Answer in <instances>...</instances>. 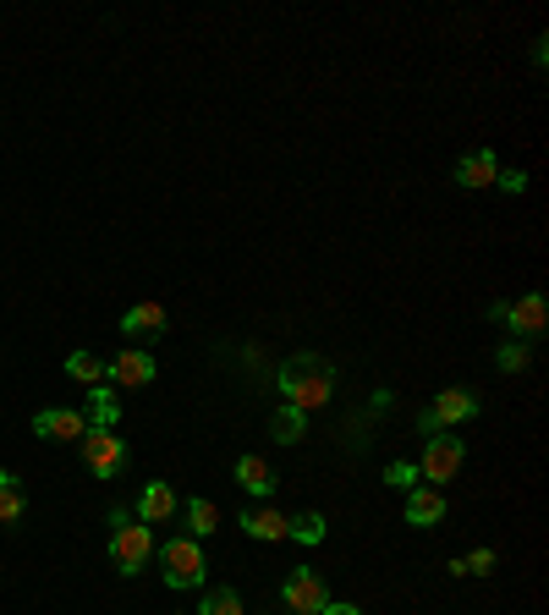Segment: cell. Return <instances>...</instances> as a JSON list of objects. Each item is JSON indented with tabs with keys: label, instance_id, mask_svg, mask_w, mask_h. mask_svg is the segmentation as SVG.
<instances>
[{
	"label": "cell",
	"instance_id": "d6986e66",
	"mask_svg": "<svg viewBox=\"0 0 549 615\" xmlns=\"http://www.w3.org/2000/svg\"><path fill=\"white\" fill-rule=\"evenodd\" d=\"M181 516H188V534H193V539L215 534V522H220L215 500H204V495H193V500H181Z\"/></svg>",
	"mask_w": 549,
	"mask_h": 615
},
{
	"label": "cell",
	"instance_id": "e0dca14e",
	"mask_svg": "<svg viewBox=\"0 0 549 615\" xmlns=\"http://www.w3.org/2000/svg\"><path fill=\"white\" fill-rule=\"evenodd\" d=\"M237 484H242L247 495H269V489H274V467H269L264 457H237Z\"/></svg>",
	"mask_w": 549,
	"mask_h": 615
},
{
	"label": "cell",
	"instance_id": "5bb4252c",
	"mask_svg": "<svg viewBox=\"0 0 549 615\" xmlns=\"http://www.w3.org/2000/svg\"><path fill=\"white\" fill-rule=\"evenodd\" d=\"M439 516H445V495H439V489H429V484L407 489V522H412V527H434Z\"/></svg>",
	"mask_w": 549,
	"mask_h": 615
},
{
	"label": "cell",
	"instance_id": "277c9868",
	"mask_svg": "<svg viewBox=\"0 0 549 615\" xmlns=\"http://www.w3.org/2000/svg\"><path fill=\"white\" fill-rule=\"evenodd\" d=\"M77 446H82V462H88V473H94V478H122L127 462H132L127 439L116 428H82Z\"/></svg>",
	"mask_w": 549,
	"mask_h": 615
},
{
	"label": "cell",
	"instance_id": "603a6c76",
	"mask_svg": "<svg viewBox=\"0 0 549 615\" xmlns=\"http://www.w3.org/2000/svg\"><path fill=\"white\" fill-rule=\"evenodd\" d=\"M199 615H242V593L237 588H204Z\"/></svg>",
	"mask_w": 549,
	"mask_h": 615
},
{
	"label": "cell",
	"instance_id": "44dd1931",
	"mask_svg": "<svg viewBox=\"0 0 549 615\" xmlns=\"http://www.w3.org/2000/svg\"><path fill=\"white\" fill-rule=\"evenodd\" d=\"M66 374L82 380V385H100L105 380V358H94V351H66Z\"/></svg>",
	"mask_w": 549,
	"mask_h": 615
},
{
	"label": "cell",
	"instance_id": "5b68a950",
	"mask_svg": "<svg viewBox=\"0 0 549 615\" xmlns=\"http://www.w3.org/2000/svg\"><path fill=\"white\" fill-rule=\"evenodd\" d=\"M462 418H478V396H473L468 385H450L434 407H423V412H418V428L434 439V434H445L450 423H462Z\"/></svg>",
	"mask_w": 549,
	"mask_h": 615
},
{
	"label": "cell",
	"instance_id": "9c48e42d",
	"mask_svg": "<svg viewBox=\"0 0 549 615\" xmlns=\"http://www.w3.org/2000/svg\"><path fill=\"white\" fill-rule=\"evenodd\" d=\"M176 511H181V500H176V489H170L165 478H159V484H143V495H138V522L154 527V522H170Z\"/></svg>",
	"mask_w": 549,
	"mask_h": 615
},
{
	"label": "cell",
	"instance_id": "83f0119b",
	"mask_svg": "<svg viewBox=\"0 0 549 615\" xmlns=\"http://www.w3.org/2000/svg\"><path fill=\"white\" fill-rule=\"evenodd\" d=\"M319 615H362V610H357V604H324Z\"/></svg>",
	"mask_w": 549,
	"mask_h": 615
},
{
	"label": "cell",
	"instance_id": "52a82bcc",
	"mask_svg": "<svg viewBox=\"0 0 549 615\" xmlns=\"http://www.w3.org/2000/svg\"><path fill=\"white\" fill-rule=\"evenodd\" d=\"M462 439H450V434H434L429 446H423V462H418V478H429V484H445L456 467H462Z\"/></svg>",
	"mask_w": 549,
	"mask_h": 615
},
{
	"label": "cell",
	"instance_id": "7402d4cb",
	"mask_svg": "<svg viewBox=\"0 0 549 615\" xmlns=\"http://www.w3.org/2000/svg\"><path fill=\"white\" fill-rule=\"evenodd\" d=\"M286 539H303V544H324V516H319V511L286 516Z\"/></svg>",
	"mask_w": 549,
	"mask_h": 615
},
{
	"label": "cell",
	"instance_id": "4fadbf2b",
	"mask_svg": "<svg viewBox=\"0 0 549 615\" xmlns=\"http://www.w3.org/2000/svg\"><path fill=\"white\" fill-rule=\"evenodd\" d=\"M105 374L116 385H149L154 380V358H149V351H116V358L105 363Z\"/></svg>",
	"mask_w": 549,
	"mask_h": 615
},
{
	"label": "cell",
	"instance_id": "cb8c5ba5",
	"mask_svg": "<svg viewBox=\"0 0 549 615\" xmlns=\"http://www.w3.org/2000/svg\"><path fill=\"white\" fill-rule=\"evenodd\" d=\"M527 363H533L527 341H506V346L495 351V369H500V374H516V369H527Z\"/></svg>",
	"mask_w": 549,
	"mask_h": 615
},
{
	"label": "cell",
	"instance_id": "ac0fdd59",
	"mask_svg": "<svg viewBox=\"0 0 549 615\" xmlns=\"http://www.w3.org/2000/svg\"><path fill=\"white\" fill-rule=\"evenodd\" d=\"M269 434L281 439V446H297V439L308 434V412H297V407H274V412H269Z\"/></svg>",
	"mask_w": 549,
	"mask_h": 615
},
{
	"label": "cell",
	"instance_id": "30bf717a",
	"mask_svg": "<svg viewBox=\"0 0 549 615\" xmlns=\"http://www.w3.org/2000/svg\"><path fill=\"white\" fill-rule=\"evenodd\" d=\"M495 170H500L495 149H473V154L456 159V188H489V182H495Z\"/></svg>",
	"mask_w": 549,
	"mask_h": 615
},
{
	"label": "cell",
	"instance_id": "ffe728a7",
	"mask_svg": "<svg viewBox=\"0 0 549 615\" xmlns=\"http://www.w3.org/2000/svg\"><path fill=\"white\" fill-rule=\"evenodd\" d=\"M116 418H122L116 390L111 385H94V401H88V428H116Z\"/></svg>",
	"mask_w": 549,
	"mask_h": 615
},
{
	"label": "cell",
	"instance_id": "4316f807",
	"mask_svg": "<svg viewBox=\"0 0 549 615\" xmlns=\"http://www.w3.org/2000/svg\"><path fill=\"white\" fill-rule=\"evenodd\" d=\"M495 182L516 198V193H527V170H495Z\"/></svg>",
	"mask_w": 549,
	"mask_h": 615
},
{
	"label": "cell",
	"instance_id": "8fae6325",
	"mask_svg": "<svg viewBox=\"0 0 549 615\" xmlns=\"http://www.w3.org/2000/svg\"><path fill=\"white\" fill-rule=\"evenodd\" d=\"M82 428H88V418H77V412H66V407H44V412L34 418V434H39V439H82Z\"/></svg>",
	"mask_w": 549,
	"mask_h": 615
},
{
	"label": "cell",
	"instance_id": "d4e9b609",
	"mask_svg": "<svg viewBox=\"0 0 549 615\" xmlns=\"http://www.w3.org/2000/svg\"><path fill=\"white\" fill-rule=\"evenodd\" d=\"M385 484L391 489H418V462H391L385 467Z\"/></svg>",
	"mask_w": 549,
	"mask_h": 615
},
{
	"label": "cell",
	"instance_id": "8992f818",
	"mask_svg": "<svg viewBox=\"0 0 549 615\" xmlns=\"http://www.w3.org/2000/svg\"><path fill=\"white\" fill-rule=\"evenodd\" d=\"M281 599H286V610H292V615H319V610L330 604V588H324V577H319V572L297 566V572L286 577Z\"/></svg>",
	"mask_w": 549,
	"mask_h": 615
},
{
	"label": "cell",
	"instance_id": "7c38bea8",
	"mask_svg": "<svg viewBox=\"0 0 549 615\" xmlns=\"http://www.w3.org/2000/svg\"><path fill=\"white\" fill-rule=\"evenodd\" d=\"M242 534L258 539V544H274V539H286V511H269V505H247L242 511Z\"/></svg>",
	"mask_w": 549,
	"mask_h": 615
},
{
	"label": "cell",
	"instance_id": "9a60e30c",
	"mask_svg": "<svg viewBox=\"0 0 549 615\" xmlns=\"http://www.w3.org/2000/svg\"><path fill=\"white\" fill-rule=\"evenodd\" d=\"M23 516H28V495H23L17 473H7V467H0V522H7V527H17Z\"/></svg>",
	"mask_w": 549,
	"mask_h": 615
},
{
	"label": "cell",
	"instance_id": "2e32d148",
	"mask_svg": "<svg viewBox=\"0 0 549 615\" xmlns=\"http://www.w3.org/2000/svg\"><path fill=\"white\" fill-rule=\"evenodd\" d=\"M122 330L127 335H165V308L159 303H138L122 313Z\"/></svg>",
	"mask_w": 549,
	"mask_h": 615
},
{
	"label": "cell",
	"instance_id": "3957f363",
	"mask_svg": "<svg viewBox=\"0 0 549 615\" xmlns=\"http://www.w3.org/2000/svg\"><path fill=\"white\" fill-rule=\"evenodd\" d=\"M159 572H165L170 588H204V577H209V555H204L199 539H165V550H159Z\"/></svg>",
	"mask_w": 549,
	"mask_h": 615
},
{
	"label": "cell",
	"instance_id": "ba28073f",
	"mask_svg": "<svg viewBox=\"0 0 549 615\" xmlns=\"http://www.w3.org/2000/svg\"><path fill=\"white\" fill-rule=\"evenodd\" d=\"M489 313H495L500 324H511L516 335H538V330H544V297H538V292H527L522 303H495Z\"/></svg>",
	"mask_w": 549,
	"mask_h": 615
},
{
	"label": "cell",
	"instance_id": "6da1fadb",
	"mask_svg": "<svg viewBox=\"0 0 549 615\" xmlns=\"http://www.w3.org/2000/svg\"><path fill=\"white\" fill-rule=\"evenodd\" d=\"M281 396H286V407H297V412L324 407V401L335 396V363L319 358V351H297V358L281 369Z\"/></svg>",
	"mask_w": 549,
	"mask_h": 615
},
{
	"label": "cell",
	"instance_id": "484cf974",
	"mask_svg": "<svg viewBox=\"0 0 549 615\" xmlns=\"http://www.w3.org/2000/svg\"><path fill=\"white\" fill-rule=\"evenodd\" d=\"M462 572H473V577H489V572H495V550H473V555H462Z\"/></svg>",
	"mask_w": 549,
	"mask_h": 615
},
{
	"label": "cell",
	"instance_id": "7a4b0ae2",
	"mask_svg": "<svg viewBox=\"0 0 549 615\" xmlns=\"http://www.w3.org/2000/svg\"><path fill=\"white\" fill-rule=\"evenodd\" d=\"M111 527H116V534H111V561H116V572L122 577H138L149 561H154V534H149V522H138L132 511H111Z\"/></svg>",
	"mask_w": 549,
	"mask_h": 615
}]
</instances>
